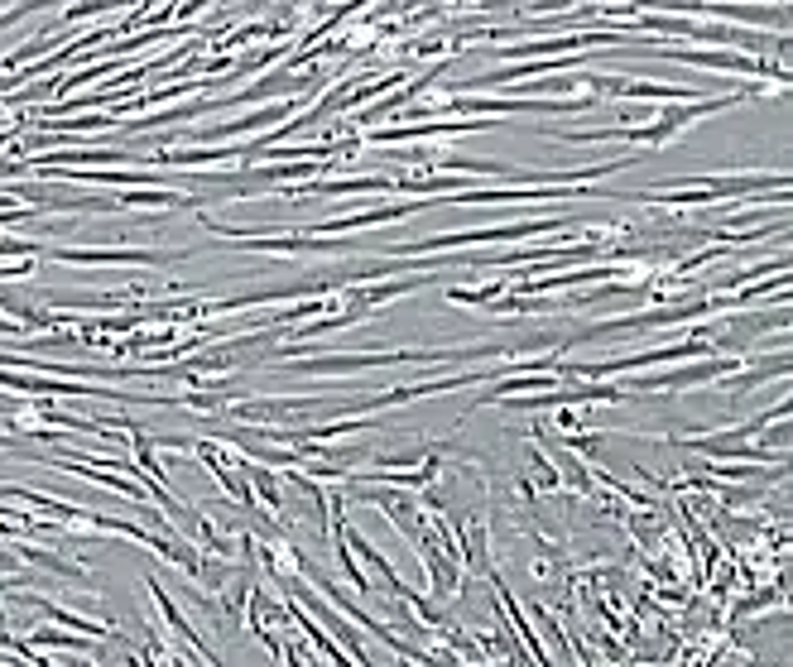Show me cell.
<instances>
[{
  "label": "cell",
  "mask_w": 793,
  "mask_h": 667,
  "mask_svg": "<svg viewBox=\"0 0 793 667\" xmlns=\"http://www.w3.org/2000/svg\"><path fill=\"white\" fill-rule=\"evenodd\" d=\"M745 92H731V96H702V102H668L664 111H659L649 126H640V130H572V135H563V140H572V144H592V140H635V144H644V150H664L668 140H678L688 126H697V120H707V116H717V111H726L731 102H741Z\"/></svg>",
  "instance_id": "cell-1"
},
{
  "label": "cell",
  "mask_w": 793,
  "mask_h": 667,
  "mask_svg": "<svg viewBox=\"0 0 793 667\" xmlns=\"http://www.w3.org/2000/svg\"><path fill=\"white\" fill-rule=\"evenodd\" d=\"M563 216H548V222H514V226H476V230H442V236H428V240H409V246H394V254H442V250H462V246H481V240H529V236H544V230H558Z\"/></svg>",
  "instance_id": "cell-2"
},
{
  "label": "cell",
  "mask_w": 793,
  "mask_h": 667,
  "mask_svg": "<svg viewBox=\"0 0 793 667\" xmlns=\"http://www.w3.org/2000/svg\"><path fill=\"white\" fill-rule=\"evenodd\" d=\"M736 366H741L736 356H707V360H697V366H688V370H673V374H635L630 390H640V394H649V390H659V394H673V390H697V384H712V380H721V374H731Z\"/></svg>",
  "instance_id": "cell-3"
},
{
  "label": "cell",
  "mask_w": 793,
  "mask_h": 667,
  "mask_svg": "<svg viewBox=\"0 0 793 667\" xmlns=\"http://www.w3.org/2000/svg\"><path fill=\"white\" fill-rule=\"evenodd\" d=\"M48 260L58 264H164V254L154 250H48Z\"/></svg>",
  "instance_id": "cell-4"
},
{
  "label": "cell",
  "mask_w": 793,
  "mask_h": 667,
  "mask_svg": "<svg viewBox=\"0 0 793 667\" xmlns=\"http://www.w3.org/2000/svg\"><path fill=\"white\" fill-rule=\"evenodd\" d=\"M24 600H29L39 615H48V620H58L63 629H72V634H82V639H106V634H111L106 624L87 620V615H72V610H63V605H54V600H39V596H24Z\"/></svg>",
  "instance_id": "cell-5"
},
{
  "label": "cell",
  "mask_w": 793,
  "mask_h": 667,
  "mask_svg": "<svg viewBox=\"0 0 793 667\" xmlns=\"http://www.w3.org/2000/svg\"><path fill=\"white\" fill-rule=\"evenodd\" d=\"M48 644V648H82V634H63V629H34V648Z\"/></svg>",
  "instance_id": "cell-6"
},
{
  "label": "cell",
  "mask_w": 793,
  "mask_h": 667,
  "mask_svg": "<svg viewBox=\"0 0 793 667\" xmlns=\"http://www.w3.org/2000/svg\"><path fill=\"white\" fill-rule=\"evenodd\" d=\"M712 476H726V480H745V476H769L765 466H717Z\"/></svg>",
  "instance_id": "cell-7"
},
{
  "label": "cell",
  "mask_w": 793,
  "mask_h": 667,
  "mask_svg": "<svg viewBox=\"0 0 793 667\" xmlns=\"http://www.w3.org/2000/svg\"><path fill=\"white\" fill-rule=\"evenodd\" d=\"M34 264H39V260H15V264H0V278H24V274H34Z\"/></svg>",
  "instance_id": "cell-8"
},
{
  "label": "cell",
  "mask_w": 793,
  "mask_h": 667,
  "mask_svg": "<svg viewBox=\"0 0 793 667\" xmlns=\"http://www.w3.org/2000/svg\"><path fill=\"white\" fill-rule=\"evenodd\" d=\"M0 336H24V326L10 322V318H0Z\"/></svg>",
  "instance_id": "cell-9"
}]
</instances>
